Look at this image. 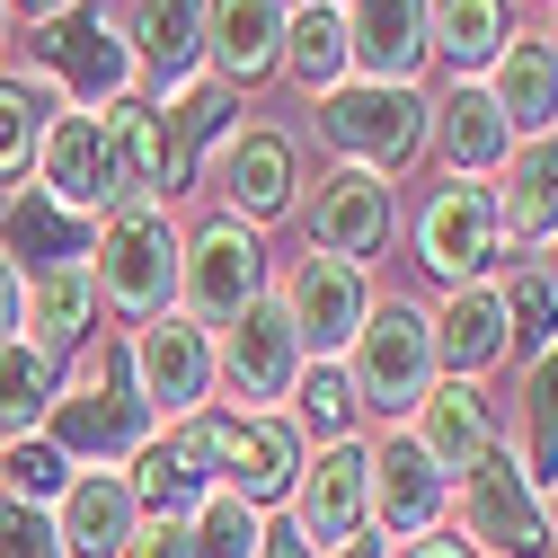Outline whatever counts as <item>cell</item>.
<instances>
[{
  "label": "cell",
  "mask_w": 558,
  "mask_h": 558,
  "mask_svg": "<svg viewBox=\"0 0 558 558\" xmlns=\"http://www.w3.org/2000/svg\"><path fill=\"white\" fill-rule=\"evenodd\" d=\"M27 81H45L62 107H116V98H133V45H124V19L116 10H98V0H72L62 19H36V36H27V62H19Z\"/></svg>",
  "instance_id": "cell-1"
},
{
  "label": "cell",
  "mask_w": 558,
  "mask_h": 558,
  "mask_svg": "<svg viewBox=\"0 0 558 558\" xmlns=\"http://www.w3.org/2000/svg\"><path fill=\"white\" fill-rule=\"evenodd\" d=\"M345 381H355V399L373 408V416H390V426H408L416 416V399L435 390V311H416L408 293H373V311H364V328H355V345H345Z\"/></svg>",
  "instance_id": "cell-2"
},
{
  "label": "cell",
  "mask_w": 558,
  "mask_h": 558,
  "mask_svg": "<svg viewBox=\"0 0 558 558\" xmlns=\"http://www.w3.org/2000/svg\"><path fill=\"white\" fill-rule=\"evenodd\" d=\"M426 89H408V81H337L328 98H311V133L337 151V160H355V169H416V151H426Z\"/></svg>",
  "instance_id": "cell-3"
},
{
  "label": "cell",
  "mask_w": 558,
  "mask_h": 558,
  "mask_svg": "<svg viewBox=\"0 0 558 558\" xmlns=\"http://www.w3.org/2000/svg\"><path fill=\"white\" fill-rule=\"evenodd\" d=\"M45 426H53L45 444L72 461V470H116V461H133V452L160 435V426H151V408H143V390H133L124 345H98V373H89L81 390H62Z\"/></svg>",
  "instance_id": "cell-4"
},
{
  "label": "cell",
  "mask_w": 558,
  "mask_h": 558,
  "mask_svg": "<svg viewBox=\"0 0 558 558\" xmlns=\"http://www.w3.org/2000/svg\"><path fill=\"white\" fill-rule=\"evenodd\" d=\"M89 275L98 302H116L124 319H160L178 302V222L169 204H116L89 240Z\"/></svg>",
  "instance_id": "cell-5"
},
{
  "label": "cell",
  "mask_w": 558,
  "mask_h": 558,
  "mask_svg": "<svg viewBox=\"0 0 558 558\" xmlns=\"http://www.w3.org/2000/svg\"><path fill=\"white\" fill-rule=\"evenodd\" d=\"M452 487H461L452 514H461V549L470 558H549V514H541V487H532L523 452L487 444Z\"/></svg>",
  "instance_id": "cell-6"
},
{
  "label": "cell",
  "mask_w": 558,
  "mask_h": 558,
  "mask_svg": "<svg viewBox=\"0 0 558 558\" xmlns=\"http://www.w3.org/2000/svg\"><path fill=\"white\" fill-rule=\"evenodd\" d=\"M293 381H302V337H293L284 293H257L248 311H231L214 328V390H231V416L284 408Z\"/></svg>",
  "instance_id": "cell-7"
},
{
  "label": "cell",
  "mask_w": 558,
  "mask_h": 558,
  "mask_svg": "<svg viewBox=\"0 0 558 558\" xmlns=\"http://www.w3.org/2000/svg\"><path fill=\"white\" fill-rule=\"evenodd\" d=\"M257 293H266V240H257V222L204 214V222L178 240V311L204 319V328H222V319L248 311Z\"/></svg>",
  "instance_id": "cell-8"
},
{
  "label": "cell",
  "mask_w": 558,
  "mask_h": 558,
  "mask_svg": "<svg viewBox=\"0 0 558 558\" xmlns=\"http://www.w3.org/2000/svg\"><path fill=\"white\" fill-rule=\"evenodd\" d=\"M497 257H506V240H497V195H487V178L426 186V204H416V266L444 293H461V284H487Z\"/></svg>",
  "instance_id": "cell-9"
},
{
  "label": "cell",
  "mask_w": 558,
  "mask_h": 558,
  "mask_svg": "<svg viewBox=\"0 0 558 558\" xmlns=\"http://www.w3.org/2000/svg\"><path fill=\"white\" fill-rule=\"evenodd\" d=\"M124 364H133V390H143L151 426H178V416L214 408V328L186 319V311L143 319V337L124 345Z\"/></svg>",
  "instance_id": "cell-10"
},
{
  "label": "cell",
  "mask_w": 558,
  "mask_h": 558,
  "mask_svg": "<svg viewBox=\"0 0 558 558\" xmlns=\"http://www.w3.org/2000/svg\"><path fill=\"white\" fill-rule=\"evenodd\" d=\"M204 178L222 186V214L240 222H284L293 204H302V151H293V133L284 124H231L214 160H204Z\"/></svg>",
  "instance_id": "cell-11"
},
{
  "label": "cell",
  "mask_w": 558,
  "mask_h": 558,
  "mask_svg": "<svg viewBox=\"0 0 558 558\" xmlns=\"http://www.w3.org/2000/svg\"><path fill=\"white\" fill-rule=\"evenodd\" d=\"M293 532L311 541V549H337V541H355V532H373V444H319V452H302V478H293Z\"/></svg>",
  "instance_id": "cell-12"
},
{
  "label": "cell",
  "mask_w": 558,
  "mask_h": 558,
  "mask_svg": "<svg viewBox=\"0 0 558 558\" xmlns=\"http://www.w3.org/2000/svg\"><path fill=\"white\" fill-rule=\"evenodd\" d=\"M36 186L62 204V214H81V222H107L116 204H124L107 124H98L89 107H62V116L45 124V143H36Z\"/></svg>",
  "instance_id": "cell-13"
},
{
  "label": "cell",
  "mask_w": 558,
  "mask_h": 558,
  "mask_svg": "<svg viewBox=\"0 0 558 558\" xmlns=\"http://www.w3.org/2000/svg\"><path fill=\"white\" fill-rule=\"evenodd\" d=\"M284 311H293V337H302V364H337L345 345H355L364 311H373V275L355 257L311 248L293 266V284H284Z\"/></svg>",
  "instance_id": "cell-14"
},
{
  "label": "cell",
  "mask_w": 558,
  "mask_h": 558,
  "mask_svg": "<svg viewBox=\"0 0 558 558\" xmlns=\"http://www.w3.org/2000/svg\"><path fill=\"white\" fill-rule=\"evenodd\" d=\"M444 514H452V478L426 461V444H416L408 426H390L373 444V532L399 549V541L444 532Z\"/></svg>",
  "instance_id": "cell-15"
},
{
  "label": "cell",
  "mask_w": 558,
  "mask_h": 558,
  "mask_svg": "<svg viewBox=\"0 0 558 558\" xmlns=\"http://www.w3.org/2000/svg\"><path fill=\"white\" fill-rule=\"evenodd\" d=\"M302 222H311V248L355 257V266H364V257L390 240V222H399L390 178H381V169H355V160L319 169V178H311V204H302Z\"/></svg>",
  "instance_id": "cell-16"
},
{
  "label": "cell",
  "mask_w": 558,
  "mask_h": 558,
  "mask_svg": "<svg viewBox=\"0 0 558 558\" xmlns=\"http://www.w3.org/2000/svg\"><path fill=\"white\" fill-rule=\"evenodd\" d=\"M124 45H133V72L151 81V107H178L204 81V0H133Z\"/></svg>",
  "instance_id": "cell-17"
},
{
  "label": "cell",
  "mask_w": 558,
  "mask_h": 558,
  "mask_svg": "<svg viewBox=\"0 0 558 558\" xmlns=\"http://www.w3.org/2000/svg\"><path fill=\"white\" fill-rule=\"evenodd\" d=\"M345 10V53H355V81H426V0H337Z\"/></svg>",
  "instance_id": "cell-18"
},
{
  "label": "cell",
  "mask_w": 558,
  "mask_h": 558,
  "mask_svg": "<svg viewBox=\"0 0 558 558\" xmlns=\"http://www.w3.org/2000/svg\"><path fill=\"white\" fill-rule=\"evenodd\" d=\"M284 0H204V72L222 89H257L284 62Z\"/></svg>",
  "instance_id": "cell-19"
},
{
  "label": "cell",
  "mask_w": 558,
  "mask_h": 558,
  "mask_svg": "<svg viewBox=\"0 0 558 558\" xmlns=\"http://www.w3.org/2000/svg\"><path fill=\"white\" fill-rule=\"evenodd\" d=\"M426 107H435L426 116V143L444 151V178H497L506 169L514 133H506L497 98H487V81H444Z\"/></svg>",
  "instance_id": "cell-20"
},
{
  "label": "cell",
  "mask_w": 558,
  "mask_h": 558,
  "mask_svg": "<svg viewBox=\"0 0 558 558\" xmlns=\"http://www.w3.org/2000/svg\"><path fill=\"white\" fill-rule=\"evenodd\" d=\"M487 195H497V240L506 248L558 240V133H523L506 151V169L487 178Z\"/></svg>",
  "instance_id": "cell-21"
},
{
  "label": "cell",
  "mask_w": 558,
  "mask_h": 558,
  "mask_svg": "<svg viewBox=\"0 0 558 558\" xmlns=\"http://www.w3.org/2000/svg\"><path fill=\"white\" fill-rule=\"evenodd\" d=\"M302 426L284 408H266V416H231V452H222V487L231 497H248L257 514L266 506H284L293 497V478H302Z\"/></svg>",
  "instance_id": "cell-22"
},
{
  "label": "cell",
  "mask_w": 558,
  "mask_h": 558,
  "mask_svg": "<svg viewBox=\"0 0 558 558\" xmlns=\"http://www.w3.org/2000/svg\"><path fill=\"white\" fill-rule=\"evenodd\" d=\"M53 532H62V558H124V541L143 532L124 470H72V487L53 497Z\"/></svg>",
  "instance_id": "cell-23"
},
{
  "label": "cell",
  "mask_w": 558,
  "mask_h": 558,
  "mask_svg": "<svg viewBox=\"0 0 558 558\" xmlns=\"http://www.w3.org/2000/svg\"><path fill=\"white\" fill-rule=\"evenodd\" d=\"M408 435L426 444V461H435L444 478H461L487 444H497V416H487V390H478V381L435 373V390L416 399V416H408Z\"/></svg>",
  "instance_id": "cell-24"
},
{
  "label": "cell",
  "mask_w": 558,
  "mask_h": 558,
  "mask_svg": "<svg viewBox=\"0 0 558 558\" xmlns=\"http://www.w3.org/2000/svg\"><path fill=\"white\" fill-rule=\"evenodd\" d=\"M89 240H98V222L62 214L45 186H19L10 204H0V257H10V266L27 257V275H45V266H81Z\"/></svg>",
  "instance_id": "cell-25"
},
{
  "label": "cell",
  "mask_w": 558,
  "mask_h": 558,
  "mask_svg": "<svg viewBox=\"0 0 558 558\" xmlns=\"http://www.w3.org/2000/svg\"><path fill=\"white\" fill-rule=\"evenodd\" d=\"M426 45L444 81H478L514 45V0H426Z\"/></svg>",
  "instance_id": "cell-26"
},
{
  "label": "cell",
  "mask_w": 558,
  "mask_h": 558,
  "mask_svg": "<svg viewBox=\"0 0 558 558\" xmlns=\"http://www.w3.org/2000/svg\"><path fill=\"white\" fill-rule=\"evenodd\" d=\"M506 293L497 284H461V293H444V311H435V364L444 373H461V381H478L487 364H506Z\"/></svg>",
  "instance_id": "cell-27"
},
{
  "label": "cell",
  "mask_w": 558,
  "mask_h": 558,
  "mask_svg": "<svg viewBox=\"0 0 558 558\" xmlns=\"http://www.w3.org/2000/svg\"><path fill=\"white\" fill-rule=\"evenodd\" d=\"M478 81H487V98H497V116H506L514 143H523V133H558V62H549L541 36H514Z\"/></svg>",
  "instance_id": "cell-28"
},
{
  "label": "cell",
  "mask_w": 558,
  "mask_h": 558,
  "mask_svg": "<svg viewBox=\"0 0 558 558\" xmlns=\"http://www.w3.org/2000/svg\"><path fill=\"white\" fill-rule=\"evenodd\" d=\"M27 328H36L27 345H45L53 364L98 328V275H89V257H81V266H45V275H27Z\"/></svg>",
  "instance_id": "cell-29"
},
{
  "label": "cell",
  "mask_w": 558,
  "mask_h": 558,
  "mask_svg": "<svg viewBox=\"0 0 558 558\" xmlns=\"http://www.w3.org/2000/svg\"><path fill=\"white\" fill-rule=\"evenodd\" d=\"M293 89H311V98H328L337 81H355V53H345V10L337 0H311V10H293L284 19V62H275Z\"/></svg>",
  "instance_id": "cell-30"
},
{
  "label": "cell",
  "mask_w": 558,
  "mask_h": 558,
  "mask_svg": "<svg viewBox=\"0 0 558 558\" xmlns=\"http://www.w3.org/2000/svg\"><path fill=\"white\" fill-rule=\"evenodd\" d=\"M53 399H62V364L45 355V345H27V337H10L0 345V435H36L45 416H53Z\"/></svg>",
  "instance_id": "cell-31"
},
{
  "label": "cell",
  "mask_w": 558,
  "mask_h": 558,
  "mask_svg": "<svg viewBox=\"0 0 558 558\" xmlns=\"http://www.w3.org/2000/svg\"><path fill=\"white\" fill-rule=\"evenodd\" d=\"M124 487H133V506L143 514H169V523H186L204 497H214V478H204L169 435H151L143 452H133V470H124Z\"/></svg>",
  "instance_id": "cell-32"
},
{
  "label": "cell",
  "mask_w": 558,
  "mask_h": 558,
  "mask_svg": "<svg viewBox=\"0 0 558 558\" xmlns=\"http://www.w3.org/2000/svg\"><path fill=\"white\" fill-rule=\"evenodd\" d=\"M62 116V98L27 72H0V178H19L36 169V143H45V124Z\"/></svg>",
  "instance_id": "cell-33"
},
{
  "label": "cell",
  "mask_w": 558,
  "mask_h": 558,
  "mask_svg": "<svg viewBox=\"0 0 558 558\" xmlns=\"http://www.w3.org/2000/svg\"><path fill=\"white\" fill-rule=\"evenodd\" d=\"M266 549V514L231 487H214L195 514H186V558H257Z\"/></svg>",
  "instance_id": "cell-34"
},
{
  "label": "cell",
  "mask_w": 558,
  "mask_h": 558,
  "mask_svg": "<svg viewBox=\"0 0 558 558\" xmlns=\"http://www.w3.org/2000/svg\"><path fill=\"white\" fill-rule=\"evenodd\" d=\"M293 426H311L319 444H345V435H355V381H345V364H302V381H293Z\"/></svg>",
  "instance_id": "cell-35"
},
{
  "label": "cell",
  "mask_w": 558,
  "mask_h": 558,
  "mask_svg": "<svg viewBox=\"0 0 558 558\" xmlns=\"http://www.w3.org/2000/svg\"><path fill=\"white\" fill-rule=\"evenodd\" d=\"M523 470L532 487H558V345L532 355V381H523Z\"/></svg>",
  "instance_id": "cell-36"
},
{
  "label": "cell",
  "mask_w": 558,
  "mask_h": 558,
  "mask_svg": "<svg viewBox=\"0 0 558 558\" xmlns=\"http://www.w3.org/2000/svg\"><path fill=\"white\" fill-rule=\"evenodd\" d=\"M506 337L523 345V355H549L558 345V293H549V275L541 266H523V275H506Z\"/></svg>",
  "instance_id": "cell-37"
},
{
  "label": "cell",
  "mask_w": 558,
  "mask_h": 558,
  "mask_svg": "<svg viewBox=\"0 0 558 558\" xmlns=\"http://www.w3.org/2000/svg\"><path fill=\"white\" fill-rule=\"evenodd\" d=\"M0 487L27 497V506H53L62 487H72V461H62L45 435H19V444H0Z\"/></svg>",
  "instance_id": "cell-38"
},
{
  "label": "cell",
  "mask_w": 558,
  "mask_h": 558,
  "mask_svg": "<svg viewBox=\"0 0 558 558\" xmlns=\"http://www.w3.org/2000/svg\"><path fill=\"white\" fill-rule=\"evenodd\" d=\"M0 558H62L53 514L27 506V497H10V487H0Z\"/></svg>",
  "instance_id": "cell-39"
},
{
  "label": "cell",
  "mask_w": 558,
  "mask_h": 558,
  "mask_svg": "<svg viewBox=\"0 0 558 558\" xmlns=\"http://www.w3.org/2000/svg\"><path fill=\"white\" fill-rule=\"evenodd\" d=\"M124 558H186V523H169V514H143V532L124 541Z\"/></svg>",
  "instance_id": "cell-40"
},
{
  "label": "cell",
  "mask_w": 558,
  "mask_h": 558,
  "mask_svg": "<svg viewBox=\"0 0 558 558\" xmlns=\"http://www.w3.org/2000/svg\"><path fill=\"white\" fill-rule=\"evenodd\" d=\"M10 337H27V275L0 257V345H10Z\"/></svg>",
  "instance_id": "cell-41"
},
{
  "label": "cell",
  "mask_w": 558,
  "mask_h": 558,
  "mask_svg": "<svg viewBox=\"0 0 558 558\" xmlns=\"http://www.w3.org/2000/svg\"><path fill=\"white\" fill-rule=\"evenodd\" d=\"M257 558H319V549H311L293 523H266V549H257Z\"/></svg>",
  "instance_id": "cell-42"
},
{
  "label": "cell",
  "mask_w": 558,
  "mask_h": 558,
  "mask_svg": "<svg viewBox=\"0 0 558 558\" xmlns=\"http://www.w3.org/2000/svg\"><path fill=\"white\" fill-rule=\"evenodd\" d=\"M319 558H399L381 532H355V541H337V549H319Z\"/></svg>",
  "instance_id": "cell-43"
},
{
  "label": "cell",
  "mask_w": 558,
  "mask_h": 558,
  "mask_svg": "<svg viewBox=\"0 0 558 558\" xmlns=\"http://www.w3.org/2000/svg\"><path fill=\"white\" fill-rule=\"evenodd\" d=\"M399 558H470V549H461V541H435V532H426V541H408Z\"/></svg>",
  "instance_id": "cell-44"
},
{
  "label": "cell",
  "mask_w": 558,
  "mask_h": 558,
  "mask_svg": "<svg viewBox=\"0 0 558 558\" xmlns=\"http://www.w3.org/2000/svg\"><path fill=\"white\" fill-rule=\"evenodd\" d=\"M19 10H27V27H36V19H62L72 0H10V19H19Z\"/></svg>",
  "instance_id": "cell-45"
},
{
  "label": "cell",
  "mask_w": 558,
  "mask_h": 558,
  "mask_svg": "<svg viewBox=\"0 0 558 558\" xmlns=\"http://www.w3.org/2000/svg\"><path fill=\"white\" fill-rule=\"evenodd\" d=\"M0 72H10V0H0Z\"/></svg>",
  "instance_id": "cell-46"
},
{
  "label": "cell",
  "mask_w": 558,
  "mask_h": 558,
  "mask_svg": "<svg viewBox=\"0 0 558 558\" xmlns=\"http://www.w3.org/2000/svg\"><path fill=\"white\" fill-rule=\"evenodd\" d=\"M541 514H549V549H558V487H549V497H541Z\"/></svg>",
  "instance_id": "cell-47"
},
{
  "label": "cell",
  "mask_w": 558,
  "mask_h": 558,
  "mask_svg": "<svg viewBox=\"0 0 558 558\" xmlns=\"http://www.w3.org/2000/svg\"><path fill=\"white\" fill-rule=\"evenodd\" d=\"M541 275H549V293H558V240H549V266H541Z\"/></svg>",
  "instance_id": "cell-48"
},
{
  "label": "cell",
  "mask_w": 558,
  "mask_h": 558,
  "mask_svg": "<svg viewBox=\"0 0 558 558\" xmlns=\"http://www.w3.org/2000/svg\"><path fill=\"white\" fill-rule=\"evenodd\" d=\"M541 45H549V62H558V19H549V36H541Z\"/></svg>",
  "instance_id": "cell-49"
},
{
  "label": "cell",
  "mask_w": 558,
  "mask_h": 558,
  "mask_svg": "<svg viewBox=\"0 0 558 558\" xmlns=\"http://www.w3.org/2000/svg\"><path fill=\"white\" fill-rule=\"evenodd\" d=\"M284 10H311V0H284Z\"/></svg>",
  "instance_id": "cell-50"
},
{
  "label": "cell",
  "mask_w": 558,
  "mask_h": 558,
  "mask_svg": "<svg viewBox=\"0 0 558 558\" xmlns=\"http://www.w3.org/2000/svg\"><path fill=\"white\" fill-rule=\"evenodd\" d=\"M549 10H558V0H549Z\"/></svg>",
  "instance_id": "cell-51"
}]
</instances>
